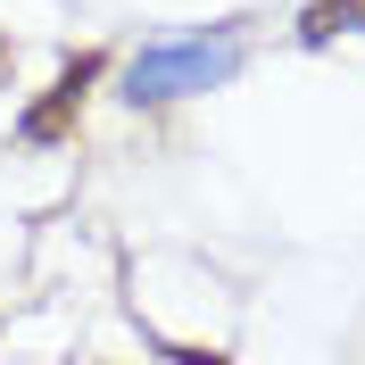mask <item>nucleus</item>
Instances as JSON below:
<instances>
[{
	"instance_id": "nucleus-2",
	"label": "nucleus",
	"mask_w": 365,
	"mask_h": 365,
	"mask_svg": "<svg viewBox=\"0 0 365 365\" xmlns=\"http://www.w3.org/2000/svg\"><path fill=\"white\" fill-rule=\"evenodd\" d=\"M100 75H108V50H83V58H75V67L58 75V91H50V100H42L34 116H25L17 133H25V141H58V133H67V116L83 108V91L100 83Z\"/></svg>"
},
{
	"instance_id": "nucleus-3",
	"label": "nucleus",
	"mask_w": 365,
	"mask_h": 365,
	"mask_svg": "<svg viewBox=\"0 0 365 365\" xmlns=\"http://www.w3.org/2000/svg\"><path fill=\"white\" fill-rule=\"evenodd\" d=\"M307 42H332V34H365V0H316L307 17H299Z\"/></svg>"
},
{
	"instance_id": "nucleus-1",
	"label": "nucleus",
	"mask_w": 365,
	"mask_h": 365,
	"mask_svg": "<svg viewBox=\"0 0 365 365\" xmlns=\"http://www.w3.org/2000/svg\"><path fill=\"white\" fill-rule=\"evenodd\" d=\"M232 67H241V25H207V34H182V42H150L125 67V100L133 108H166V100L216 91Z\"/></svg>"
}]
</instances>
